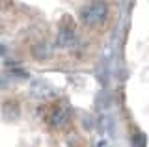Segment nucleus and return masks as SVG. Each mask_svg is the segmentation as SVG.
<instances>
[{
  "instance_id": "f257e3e1",
  "label": "nucleus",
  "mask_w": 149,
  "mask_h": 147,
  "mask_svg": "<svg viewBox=\"0 0 149 147\" xmlns=\"http://www.w3.org/2000/svg\"><path fill=\"white\" fill-rule=\"evenodd\" d=\"M108 17V4L104 0H91L78 11V19L84 26H99Z\"/></svg>"
},
{
  "instance_id": "20e7f679",
  "label": "nucleus",
  "mask_w": 149,
  "mask_h": 147,
  "mask_svg": "<svg viewBox=\"0 0 149 147\" xmlns=\"http://www.w3.org/2000/svg\"><path fill=\"white\" fill-rule=\"evenodd\" d=\"M32 52L36 54V58H45L47 56V45L45 43H37L34 49H32Z\"/></svg>"
},
{
  "instance_id": "f03ea898",
  "label": "nucleus",
  "mask_w": 149,
  "mask_h": 147,
  "mask_svg": "<svg viewBox=\"0 0 149 147\" xmlns=\"http://www.w3.org/2000/svg\"><path fill=\"white\" fill-rule=\"evenodd\" d=\"M67 123H69V110L62 106V104L54 106L49 112V116H47V125L50 128H54V130H60V128L67 127Z\"/></svg>"
},
{
  "instance_id": "7ed1b4c3",
  "label": "nucleus",
  "mask_w": 149,
  "mask_h": 147,
  "mask_svg": "<svg viewBox=\"0 0 149 147\" xmlns=\"http://www.w3.org/2000/svg\"><path fill=\"white\" fill-rule=\"evenodd\" d=\"M77 41H78V37H77L74 24H71V22H65V24L60 26V32H58V35H56V45H58V47L67 49V47H73Z\"/></svg>"
}]
</instances>
